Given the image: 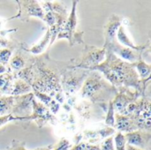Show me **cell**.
<instances>
[{
	"mask_svg": "<svg viewBox=\"0 0 151 150\" xmlns=\"http://www.w3.org/2000/svg\"><path fill=\"white\" fill-rule=\"evenodd\" d=\"M127 150H142L138 148H135V147H133V146H130V145H127Z\"/></svg>",
	"mask_w": 151,
	"mask_h": 150,
	"instance_id": "obj_19",
	"label": "cell"
},
{
	"mask_svg": "<svg viewBox=\"0 0 151 150\" xmlns=\"http://www.w3.org/2000/svg\"><path fill=\"white\" fill-rule=\"evenodd\" d=\"M13 103V97H0V115L4 114L8 111V109L11 107V105Z\"/></svg>",
	"mask_w": 151,
	"mask_h": 150,
	"instance_id": "obj_9",
	"label": "cell"
},
{
	"mask_svg": "<svg viewBox=\"0 0 151 150\" xmlns=\"http://www.w3.org/2000/svg\"><path fill=\"white\" fill-rule=\"evenodd\" d=\"M7 83V79L5 76H0V88H3Z\"/></svg>",
	"mask_w": 151,
	"mask_h": 150,
	"instance_id": "obj_18",
	"label": "cell"
},
{
	"mask_svg": "<svg viewBox=\"0 0 151 150\" xmlns=\"http://www.w3.org/2000/svg\"><path fill=\"white\" fill-rule=\"evenodd\" d=\"M25 62L20 56H15L11 60V66L15 70H20L21 68H23Z\"/></svg>",
	"mask_w": 151,
	"mask_h": 150,
	"instance_id": "obj_11",
	"label": "cell"
},
{
	"mask_svg": "<svg viewBox=\"0 0 151 150\" xmlns=\"http://www.w3.org/2000/svg\"><path fill=\"white\" fill-rule=\"evenodd\" d=\"M105 53L104 50H96L94 51H91L89 55L88 56V62L91 64H99L101 63L104 58Z\"/></svg>",
	"mask_w": 151,
	"mask_h": 150,
	"instance_id": "obj_7",
	"label": "cell"
},
{
	"mask_svg": "<svg viewBox=\"0 0 151 150\" xmlns=\"http://www.w3.org/2000/svg\"><path fill=\"white\" fill-rule=\"evenodd\" d=\"M115 142H116V149L117 150H126V139L125 136L121 133H118V134L115 137Z\"/></svg>",
	"mask_w": 151,
	"mask_h": 150,
	"instance_id": "obj_12",
	"label": "cell"
},
{
	"mask_svg": "<svg viewBox=\"0 0 151 150\" xmlns=\"http://www.w3.org/2000/svg\"><path fill=\"white\" fill-rule=\"evenodd\" d=\"M137 70L142 78H148L150 74V65L143 61H140L137 64Z\"/></svg>",
	"mask_w": 151,
	"mask_h": 150,
	"instance_id": "obj_8",
	"label": "cell"
},
{
	"mask_svg": "<svg viewBox=\"0 0 151 150\" xmlns=\"http://www.w3.org/2000/svg\"><path fill=\"white\" fill-rule=\"evenodd\" d=\"M112 104L111 103L110 105V110H109V114H108V118H107V120H106V123L107 125H113L114 124V118L112 117Z\"/></svg>",
	"mask_w": 151,
	"mask_h": 150,
	"instance_id": "obj_17",
	"label": "cell"
},
{
	"mask_svg": "<svg viewBox=\"0 0 151 150\" xmlns=\"http://www.w3.org/2000/svg\"><path fill=\"white\" fill-rule=\"evenodd\" d=\"M115 52L119 54L122 58L129 62H134L137 60V57H138L136 52L134 50L129 49V48H123V47L119 46L116 48Z\"/></svg>",
	"mask_w": 151,
	"mask_h": 150,
	"instance_id": "obj_4",
	"label": "cell"
},
{
	"mask_svg": "<svg viewBox=\"0 0 151 150\" xmlns=\"http://www.w3.org/2000/svg\"><path fill=\"white\" fill-rule=\"evenodd\" d=\"M125 139L127 140L128 145L137 148H143L148 142V140L139 132H131L125 136Z\"/></svg>",
	"mask_w": 151,
	"mask_h": 150,
	"instance_id": "obj_2",
	"label": "cell"
},
{
	"mask_svg": "<svg viewBox=\"0 0 151 150\" xmlns=\"http://www.w3.org/2000/svg\"><path fill=\"white\" fill-rule=\"evenodd\" d=\"M117 126L119 130L125 132H133L135 128L133 122L130 118H127L126 116H118L117 117Z\"/></svg>",
	"mask_w": 151,
	"mask_h": 150,
	"instance_id": "obj_6",
	"label": "cell"
},
{
	"mask_svg": "<svg viewBox=\"0 0 151 150\" xmlns=\"http://www.w3.org/2000/svg\"><path fill=\"white\" fill-rule=\"evenodd\" d=\"M120 27V22L119 20V19L116 17V18H113V19H111L109 23L107 24L106 26V28H105V36H106V42H111L116 34H117V31L119 29V27Z\"/></svg>",
	"mask_w": 151,
	"mask_h": 150,
	"instance_id": "obj_3",
	"label": "cell"
},
{
	"mask_svg": "<svg viewBox=\"0 0 151 150\" xmlns=\"http://www.w3.org/2000/svg\"><path fill=\"white\" fill-rule=\"evenodd\" d=\"M117 38H118V41L121 43V44H123V45H125L127 48H129V49H138L134 44V42L129 39V37H128V35L127 34V33H126V30H125V27H123V26H120L119 27V29H118V31H117Z\"/></svg>",
	"mask_w": 151,
	"mask_h": 150,
	"instance_id": "obj_5",
	"label": "cell"
},
{
	"mask_svg": "<svg viewBox=\"0 0 151 150\" xmlns=\"http://www.w3.org/2000/svg\"><path fill=\"white\" fill-rule=\"evenodd\" d=\"M0 26H1V22H0Z\"/></svg>",
	"mask_w": 151,
	"mask_h": 150,
	"instance_id": "obj_20",
	"label": "cell"
},
{
	"mask_svg": "<svg viewBox=\"0 0 151 150\" xmlns=\"http://www.w3.org/2000/svg\"><path fill=\"white\" fill-rule=\"evenodd\" d=\"M101 150H114L113 141H112V138H111V137L106 139V140L103 142Z\"/></svg>",
	"mask_w": 151,
	"mask_h": 150,
	"instance_id": "obj_14",
	"label": "cell"
},
{
	"mask_svg": "<svg viewBox=\"0 0 151 150\" xmlns=\"http://www.w3.org/2000/svg\"><path fill=\"white\" fill-rule=\"evenodd\" d=\"M101 88H102V84L100 80L91 77L88 79L84 83V86L82 88V95L91 97L96 92H98L101 89Z\"/></svg>",
	"mask_w": 151,
	"mask_h": 150,
	"instance_id": "obj_1",
	"label": "cell"
},
{
	"mask_svg": "<svg viewBox=\"0 0 151 150\" xmlns=\"http://www.w3.org/2000/svg\"><path fill=\"white\" fill-rule=\"evenodd\" d=\"M73 150H98V148L93 147V146H90V145H88V144H85V143H82V144L78 145Z\"/></svg>",
	"mask_w": 151,
	"mask_h": 150,
	"instance_id": "obj_16",
	"label": "cell"
},
{
	"mask_svg": "<svg viewBox=\"0 0 151 150\" xmlns=\"http://www.w3.org/2000/svg\"><path fill=\"white\" fill-rule=\"evenodd\" d=\"M14 119H21L20 118H13L12 116L11 115H8V116H2L0 117V126L6 124L7 122L11 121V120H14Z\"/></svg>",
	"mask_w": 151,
	"mask_h": 150,
	"instance_id": "obj_15",
	"label": "cell"
},
{
	"mask_svg": "<svg viewBox=\"0 0 151 150\" xmlns=\"http://www.w3.org/2000/svg\"><path fill=\"white\" fill-rule=\"evenodd\" d=\"M12 55V52L9 50H2L0 51V63L1 64H6L9 61V58Z\"/></svg>",
	"mask_w": 151,
	"mask_h": 150,
	"instance_id": "obj_13",
	"label": "cell"
},
{
	"mask_svg": "<svg viewBox=\"0 0 151 150\" xmlns=\"http://www.w3.org/2000/svg\"><path fill=\"white\" fill-rule=\"evenodd\" d=\"M50 31H48L47 32V34H46V36L43 38L44 40L42 41V42H41V43L39 44V45H36V46H35L31 50H32V52L34 53V54H39L41 51H42L43 50V49L46 47L45 45L47 44V42L49 41V38H50Z\"/></svg>",
	"mask_w": 151,
	"mask_h": 150,
	"instance_id": "obj_10",
	"label": "cell"
}]
</instances>
